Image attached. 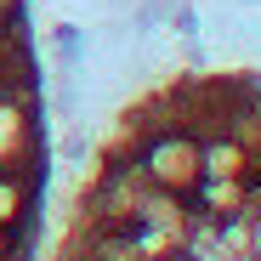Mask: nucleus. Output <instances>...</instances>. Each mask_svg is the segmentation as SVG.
I'll return each mask as SVG.
<instances>
[{"mask_svg": "<svg viewBox=\"0 0 261 261\" xmlns=\"http://www.w3.org/2000/svg\"><path fill=\"white\" fill-rule=\"evenodd\" d=\"M57 261H261V74H176L130 102Z\"/></svg>", "mask_w": 261, "mask_h": 261, "instance_id": "nucleus-1", "label": "nucleus"}]
</instances>
